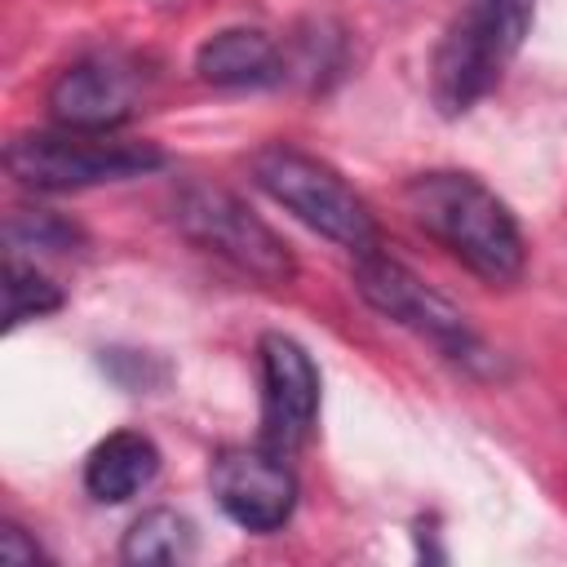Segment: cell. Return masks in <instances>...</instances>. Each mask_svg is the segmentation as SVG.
I'll return each mask as SVG.
<instances>
[{
	"label": "cell",
	"instance_id": "6da1fadb",
	"mask_svg": "<svg viewBox=\"0 0 567 567\" xmlns=\"http://www.w3.org/2000/svg\"><path fill=\"white\" fill-rule=\"evenodd\" d=\"M416 226L487 284L523 275V235L509 208L470 173H421L403 190Z\"/></svg>",
	"mask_w": 567,
	"mask_h": 567
},
{
	"label": "cell",
	"instance_id": "7a4b0ae2",
	"mask_svg": "<svg viewBox=\"0 0 567 567\" xmlns=\"http://www.w3.org/2000/svg\"><path fill=\"white\" fill-rule=\"evenodd\" d=\"M536 0H470L434 49V102L443 115H465L492 93L532 31Z\"/></svg>",
	"mask_w": 567,
	"mask_h": 567
},
{
	"label": "cell",
	"instance_id": "3957f363",
	"mask_svg": "<svg viewBox=\"0 0 567 567\" xmlns=\"http://www.w3.org/2000/svg\"><path fill=\"white\" fill-rule=\"evenodd\" d=\"M164 164V151L151 142L115 137L111 128H44L22 133L4 151V168L31 190H84L102 182L142 177Z\"/></svg>",
	"mask_w": 567,
	"mask_h": 567
},
{
	"label": "cell",
	"instance_id": "277c9868",
	"mask_svg": "<svg viewBox=\"0 0 567 567\" xmlns=\"http://www.w3.org/2000/svg\"><path fill=\"white\" fill-rule=\"evenodd\" d=\"M252 182L275 204H284L297 221L328 235L332 244H341L350 252L381 248V230H377L368 204L323 159L292 151V146H266L252 155Z\"/></svg>",
	"mask_w": 567,
	"mask_h": 567
},
{
	"label": "cell",
	"instance_id": "5b68a950",
	"mask_svg": "<svg viewBox=\"0 0 567 567\" xmlns=\"http://www.w3.org/2000/svg\"><path fill=\"white\" fill-rule=\"evenodd\" d=\"M177 226L190 244H199L204 252L221 257L226 266H235L239 275L257 279V284H292L297 261L288 252V244L230 190L217 186H186L173 204Z\"/></svg>",
	"mask_w": 567,
	"mask_h": 567
},
{
	"label": "cell",
	"instance_id": "8992f818",
	"mask_svg": "<svg viewBox=\"0 0 567 567\" xmlns=\"http://www.w3.org/2000/svg\"><path fill=\"white\" fill-rule=\"evenodd\" d=\"M354 288L377 315L430 337L434 346H443L456 359H474L478 341H474L465 315L447 297H439L430 284H421L403 261L385 257L381 248L354 252Z\"/></svg>",
	"mask_w": 567,
	"mask_h": 567
},
{
	"label": "cell",
	"instance_id": "52a82bcc",
	"mask_svg": "<svg viewBox=\"0 0 567 567\" xmlns=\"http://www.w3.org/2000/svg\"><path fill=\"white\" fill-rule=\"evenodd\" d=\"M257 354H261V447L292 456L315 430L319 372L306 346L284 332H266Z\"/></svg>",
	"mask_w": 567,
	"mask_h": 567
},
{
	"label": "cell",
	"instance_id": "ba28073f",
	"mask_svg": "<svg viewBox=\"0 0 567 567\" xmlns=\"http://www.w3.org/2000/svg\"><path fill=\"white\" fill-rule=\"evenodd\" d=\"M213 496L244 532H279L297 509V478L270 447H230L208 470Z\"/></svg>",
	"mask_w": 567,
	"mask_h": 567
},
{
	"label": "cell",
	"instance_id": "9c48e42d",
	"mask_svg": "<svg viewBox=\"0 0 567 567\" xmlns=\"http://www.w3.org/2000/svg\"><path fill=\"white\" fill-rule=\"evenodd\" d=\"M137 97L133 66L115 58H84L66 66L49 89V111L62 128H115Z\"/></svg>",
	"mask_w": 567,
	"mask_h": 567
},
{
	"label": "cell",
	"instance_id": "30bf717a",
	"mask_svg": "<svg viewBox=\"0 0 567 567\" xmlns=\"http://www.w3.org/2000/svg\"><path fill=\"white\" fill-rule=\"evenodd\" d=\"M195 71H199V80H208L217 89H266V84L284 80V58L266 31L226 27L199 44Z\"/></svg>",
	"mask_w": 567,
	"mask_h": 567
},
{
	"label": "cell",
	"instance_id": "8fae6325",
	"mask_svg": "<svg viewBox=\"0 0 567 567\" xmlns=\"http://www.w3.org/2000/svg\"><path fill=\"white\" fill-rule=\"evenodd\" d=\"M155 474H159V447L137 430L106 434L84 461V487L102 505H120L137 496Z\"/></svg>",
	"mask_w": 567,
	"mask_h": 567
},
{
	"label": "cell",
	"instance_id": "7c38bea8",
	"mask_svg": "<svg viewBox=\"0 0 567 567\" xmlns=\"http://www.w3.org/2000/svg\"><path fill=\"white\" fill-rule=\"evenodd\" d=\"M195 549V527L177 514V509H146L133 518V527L124 532V563L137 567H159V563H186Z\"/></svg>",
	"mask_w": 567,
	"mask_h": 567
},
{
	"label": "cell",
	"instance_id": "4fadbf2b",
	"mask_svg": "<svg viewBox=\"0 0 567 567\" xmlns=\"http://www.w3.org/2000/svg\"><path fill=\"white\" fill-rule=\"evenodd\" d=\"M58 306H62L58 284L49 275H40L35 266H27L18 252H9V266H4V328L53 315Z\"/></svg>",
	"mask_w": 567,
	"mask_h": 567
},
{
	"label": "cell",
	"instance_id": "5bb4252c",
	"mask_svg": "<svg viewBox=\"0 0 567 567\" xmlns=\"http://www.w3.org/2000/svg\"><path fill=\"white\" fill-rule=\"evenodd\" d=\"M80 239V230L53 213H13L9 217V252H22V248H40V252H66L71 244Z\"/></svg>",
	"mask_w": 567,
	"mask_h": 567
},
{
	"label": "cell",
	"instance_id": "9a60e30c",
	"mask_svg": "<svg viewBox=\"0 0 567 567\" xmlns=\"http://www.w3.org/2000/svg\"><path fill=\"white\" fill-rule=\"evenodd\" d=\"M0 558H4V563H35V558H40V549L22 536V527L4 523V532H0Z\"/></svg>",
	"mask_w": 567,
	"mask_h": 567
}]
</instances>
